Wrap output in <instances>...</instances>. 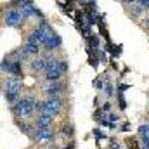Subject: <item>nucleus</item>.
<instances>
[{
	"label": "nucleus",
	"mask_w": 149,
	"mask_h": 149,
	"mask_svg": "<svg viewBox=\"0 0 149 149\" xmlns=\"http://www.w3.org/2000/svg\"><path fill=\"white\" fill-rule=\"evenodd\" d=\"M37 104L33 101V97H24V99H19L14 106H12V113L16 116H30L31 113L35 111Z\"/></svg>",
	"instance_id": "obj_1"
},
{
	"label": "nucleus",
	"mask_w": 149,
	"mask_h": 149,
	"mask_svg": "<svg viewBox=\"0 0 149 149\" xmlns=\"http://www.w3.org/2000/svg\"><path fill=\"white\" fill-rule=\"evenodd\" d=\"M37 109L42 113V114L56 116L57 113L61 111V101H59V97H50V99H47V101L37 104Z\"/></svg>",
	"instance_id": "obj_2"
},
{
	"label": "nucleus",
	"mask_w": 149,
	"mask_h": 149,
	"mask_svg": "<svg viewBox=\"0 0 149 149\" xmlns=\"http://www.w3.org/2000/svg\"><path fill=\"white\" fill-rule=\"evenodd\" d=\"M24 17H26V16L23 14L21 9H9V10L5 12V16H3V21H5L7 26H19Z\"/></svg>",
	"instance_id": "obj_3"
},
{
	"label": "nucleus",
	"mask_w": 149,
	"mask_h": 149,
	"mask_svg": "<svg viewBox=\"0 0 149 149\" xmlns=\"http://www.w3.org/2000/svg\"><path fill=\"white\" fill-rule=\"evenodd\" d=\"M61 74H63V71H61V70H59V66H57V59H54V57L47 59L45 78H47L49 81H57V80L61 78Z\"/></svg>",
	"instance_id": "obj_4"
},
{
	"label": "nucleus",
	"mask_w": 149,
	"mask_h": 149,
	"mask_svg": "<svg viewBox=\"0 0 149 149\" xmlns=\"http://www.w3.org/2000/svg\"><path fill=\"white\" fill-rule=\"evenodd\" d=\"M2 71L9 74H16V76H19V74H23V70H21V61H12L10 57H5L3 61H2Z\"/></svg>",
	"instance_id": "obj_5"
},
{
	"label": "nucleus",
	"mask_w": 149,
	"mask_h": 149,
	"mask_svg": "<svg viewBox=\"0 0 149 149\" xmlns=\"http://www.w3.org/2000/svg\"><path fill=\"white\" fill-rule=\"evenodd\" d=\"M23 88V81L19 78H9L3 81V94H19Z\"/></svg>",
	"instance_id": "obj_6"
},
{
	"label": "nucleus",
	"mask_w": 149,
	"mask_h": 149,
	"mask_svg": "<svg viewBox=\"0 0 149 149\" xmlns=\"http://www.w3.org/2000/svg\"><path fill=\"white\" fill-rule=\"evenodd\" d=\"M21 10L24 16H31V14H38L35 5L31 3V0H21Z\"/></svg>",
	"instance_id": "obj_7"
},
{
	"label": "nucleus",
	"mask_w": 149,
	"mask_h": 149,
	"mask_svg": "<svg viewBox=\"0 0 149 149\" xmlns=\"http://www.w3.org/2000/svg\"><path fill=\"white\" fill-rule=\"evenodd\" d=\"M37 139H40V141H49V139H52V130H50L49 127L38 128V132H37Z\"/></svg>",
	"instance_id": "obj_8"
},
{
	"label": "nucleus",
	"mask_w": 149,
	"mask_h": 149,
	"mask_svg": "<svg viewBox=\"0 0 149 149\" xmlns=\"http://www.w3.org/2000/svg\"><path fill=\"white\" fill-rule=\"evenodd\" d=\"M30 68H31L33 71H42V70H45V68H47V59H35V61H31V63H30Z\"/></svg>",
	"instance_id": "obj_9"
},
{
	"label": "nucleus",
	"mask_w": 149,
	"mask_h": 149,
	"mask_svg": "<svg viewBox=\"0 0 149 149\" xmlns=\"http://www.w3.org/2000/svg\"><path fill=\"white\" fill-rule=\"evenodd\" d=\"M59 45H61V38L57 37V35L50 37L47 42H45V47H47V50H54V49H57Z\"/></svg>",
	"instance_id": "obj_10"
},
{
	"label": "nucleus",
	"mask_w": 149,
	"mask_h": 149,
	"mask_svg": "<svg viewBox=\"0 0 149 149\" xmlns=\"http://www.w3.org/2000/svg\"><path fill=\"white\" fill-rule=\"evenodd\" d=\"M50 123H52V116H49V114H42V113H40V116H38V120H37L38 127L43 128V127H49Z\"/></svg>",
	"instance_id": "obj_11"
},
{
	"label": "nucleus",
	"mask_w": 149,
	"mask_h": 149,
	"mask_svg": "<svg viewBox=\"0 0 149 149\" xmlns=\"http://www.w3.org/2000/svg\"><path fill=\"white\" fill-rule=\"evenodd\" d=\"M61 88H63V87H61L59 83H56V81H54V83H50L45 90H47V94H49V95H56V94H59V92H61Z\"/></svg>",
	"instance_id": "obj_12"
},
{
	"label": "nucleus",
	"mask_w": 149,
	"mask_h": 149,
	"mask_svg": "<svg viewBox=\"0 0 149 149\" xmlns=\"http://www.w3.org/2000/svg\"><path fill=\"white\" fill-rule=\"evenodd\" d=\"M139 135H141L142 139L149 137V125H141V127H139Z\"/></svg>",
	"instance_id": "obj_13"
},
{
	"label": "nucleus",
	"mask_w": 149,
	"mask_h": 149,
	"mask_svg": "<svg viewBox=\"0 0 149 149\" xmlns=\"http://www.w3.org/2000/svg\"><path fill=\"white\" fill-rule=\"evenodd\" d=\"M19 127L23 128V132H24V134H28V135H31V134H33V127H31V125H19Z\"/></svg>",
	"instance_id": "obj_14"
},
{
	"label": "nucleus",
	"mask_w": 149,
	"mask_h": 149,
	"mask_svg": "<svg viewBox=\"0 0 149 149\" xmlns=\"http://www.w3.org/2000/svg\"><path fill=\"white\" fill-rule=\"evenodd\" d=\"M57 66H59V70H61L63 73H64V71L68 70V64H66V63H64L63 59H57Z\"/></svg>",
	"instance_id": "obj_15"
},
{
	"label": "nucleus",
	"mask_w": 149,
	"mask_h": 149,
	"mask_svg": "<svg viewBox=\"0 0 149 149\" xmlns=\"http://www.w3.org/2000/svg\"><path fill=\"white\" fill-rule=\"evenodd\" d=\"M61 134L66 135V137H71V135H73V130H71V127H64V128L61 130Z\"/></svg>",
	"instance_id": "obj_16"
},
{
	"label": "nucleus",
	"mask_w": 149,
	"mask_h": 149,
	"mask_svg": "<svg viewBox=\"0 0 149 149\" xmlns=\"http://www.w3.org/2000/svg\"><path fill=\"white\" fill-rule=\"evenodd\" d=\"M104 92H106V95H111V94H113V87H111V83H109V81L104 85Z\"/></svg>",
	"instance_id": "obj_17"
},
{
	"label": "nucleus",
	"mask_w": 149,
	"mask_h": 149,
	"mask_svg": "<svg viewBox=\"0 0 149 149\" xmlns=\"http://www.w3.org/2000/svg\"><path fill=\"white\" fill-rule=\"evenodd\" d=\"M139 5L142 9H149V0H139Z\"/></svg>",
	"instance_id": "obj_18"
},
{
	"label": "nucleus",
	"mask_w": 149,
	"mask_h": 149,
	"mask_svg": "<svg viewBox=\"0 0 149 149\" xmlns=\"http://www.w3.org/2000/svg\"><path fill=\"white\" fill-rule=\"evenodd\" d=\"M142 149H149V137L142 139Z\"/></svg>",
	"instance_id": "obj_19"
},
{
	"label": "nucleus",
	"mask_w": 149,
	"mask_h": 149,
	"mask_svg": "<svg viewBox=\"0 0 149 149\" xmlns=\"http://www.w3.org/2000/svg\"><path fill=\"white\" fill-rule=\"evenodd\" d=\"M123 2H127V3H132V2H134V0H123Z\"/></svg>",
	"instance_id": "obj_20"
},
{
	"label": "nucleus",
	"mask_w": 149,
	"mask_h": 149,
	"mask_svg": "<svg viewBox=\"0 0 149 149\" xmlns=\"http://www.w3.org/2000/svg\"><path fill=\"white\" fill-rule=\"evenodd\" d=\"M146 24H148V26H149V19H148V21H146Z\"/></svg>",
	"instance_id": "obj_21"
}]
</instances>
